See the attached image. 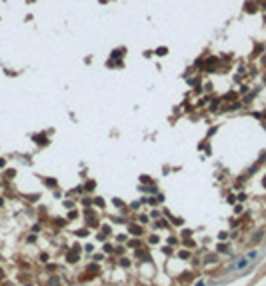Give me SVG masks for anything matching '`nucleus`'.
<instances>
[{"instance_id":"nucleus-1","label":"nucleus","mask_w":266,"mask_h":286,"mask_svg":"<svg viewBox=\"0 0 266 286\" xmlns=\"http://www.w3.org/2000/svg\"><path fill=\"white\" fill-rule=\"evenodd\" d=\"M264 186H266V178H264Z\"/></svg>"}]
</instances>
